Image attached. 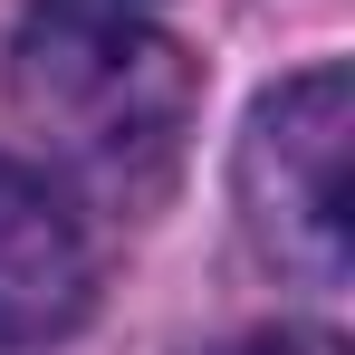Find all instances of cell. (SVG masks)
<instances>
[{
	"label": "cell",
	"instance_id": "cell-2",
	"mask_svg": "<svg viewBox=\"0 0 355 355\" xmlns=\"http://www.w3.org/2000/svg\"><path fill=\"white\" fill-rule=\"evenodd\" d=\"M240 231L259 240L269 269H288L307 288H336L355 259V77L336 58L279 77L250 135H240Z\"/></svg>",
	"mask_w": 355,
	"mask_h": 355
},
{
	"label": "cell",
	"instance_id": "cell-3",
	"mask_svg": "<svg viewBox=\"0 0 355 355\" xmlns=\"http://www.w3.org/2000/svg\"><path fill=\"white\" fill-rule=\"evenodd\" d=\"M96 297V250L67 192L0 154V346H49Z\"/></svg>",
	"mask_w": 355,
	"mask_h": 355
},
{
	"label": "cell",
	"instance_id": "cell-4",
	"mask_svg": "<svg viewBox=\"0 0 355 355\" xmlns=\"http://www.w3.org/2000/svg\"><path fill=\"white\" fill-rule=\"evenodd\" d=\"M211 355H346L327 327H259V336H231V346H211Z\"/></svg>",
	"mask_w": 355,
	"mask_h": 355
},
{
	"label": "cell",
	"instance_id": "cell-1",
	"mask_svg": "<svg viewBox=\"0 0 355 355\" xmlns=\"http://www.w3.org/2000/svg\"><path fill=\"white\" fill-rule=\"evenodd\" d=\"M10 106L67 173L144 202L182 164L202 77L154 19H29L10 58Z\"/></svg>",
	"mask_w": 355,
	"mask_h": 355
},
{
	"label": "cell",
	"instance_id": "cell-5",
	"mask_svg": "<svg viewBox=\"0 0 355 355\" xmlns=\"http://www.w3.org/2000/svg\"><path fill=\"white\" fill-rule=\"evenodd\" d=\"M29 19H154V0H29Z\"/></svg>",
	"mask_w": 355,
	"mask_h": 355
}]
</instances>
